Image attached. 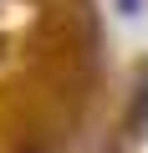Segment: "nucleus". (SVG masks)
<instances>
[{
    "mask_svg": "<svg viewBox=\"0 0 148 153\" xmlns=\"http://www.w3.org/2000/svg\"><path fill=\"white\" fill-rule=\"evenodd\" d=\"M26 153H41V148H26Z\"/></svg>",
    "mask_w": 148,
    "mask_h": 153,
    "instance_id": "f257e3e1",
    "label": "nucleus"
}]
</instances>
